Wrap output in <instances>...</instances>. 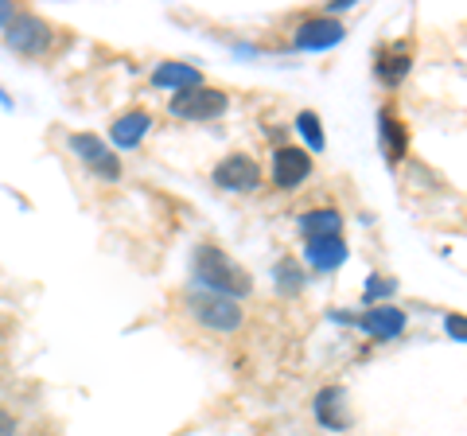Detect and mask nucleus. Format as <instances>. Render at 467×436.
<instances>
[{"label":"nucleus","mask_w":467,"mask_h":436,"mask_svg":"<svg viewBox=\"0 0 467 436\" xmlns=\"http://www.w3.org/2000/svg\"><path fill=\"white\" fill-rule=\"evenodd\" d=\"M195 269H199V281L211 288V293L218 296H245L254 288L250 281V273H245L242 265H234V261L223 254V250H214V245H199V257H195Z\"/></svg>","instance_id":"nucleus-1"},{"label":"nucleus","mask_w":467,"mask_h":436,"mask_svg":"<svg viewBox=\"0 0 467 436\" xmlns=\"http://www.w3.org/2000/svg\"><path fill=\"white\" fill-rule=\"evenodd\" d=\"M187 308L199 324H207L214 331H234L242 327V308L234 304L230 296H218V293H192L187 296Z\"/></svg>","instance_id":"nucleus-2"},{"label":"nucleus","mask_w":467,"mask_h":436,"mask_svg":"<svg viewBox=\"0 0 467 436\" xmlns=\"http://www.w3.org/2000/svg\"><path fill=\"white\" fill-rule=\"evenodd\" d=\"M171 113L187 121H211L218 113H226V94L214 90V86H195V90H183L171 98Z\"/></svg>","instance_id":"nucleus-3"},{"label":"nucleus","mask_w":467,"mask_h":436,"mask_svg":"<svg viewBox=\"0 0 467 436\" xmlns=\"http://www.w3.org/2000/svg\"><path fill=\"white\" fill-rule=\"evenodd\" d=\"M51 43V27L43 24L39 16H16L8 24V47L20 51V55H39L47 51Z\"/></svg>","instance_id":"nucleus-4"},{"label":"nucleus","mask_w":467,"mask_h":436,"mask_svg":"<svg viewBox=\"0 0 467 436\" xmlns=\"http://www.w3.org/2000/svg\"><path fill=\"white\" fill-rule=\"evenodd\" d=\"M70 149L78 152V160L90 171H98V176H106V180H117L121 176V164H117V156L109 152V144L106 140H98L90 133H82V137H70Z\"/></svg>","instance_id":"nucleus-5"},{"label":"nucleus","mask_w":467,"mask_h":436,"mask_svg":"<svg viewBox=\"0 0 467 436\" xmlns=\"http://www.w3.org/2000/svg\"><path fill=\"white\" fill-rule=\"evenodd\" d=\"M214 183L226 187V192H257L261 183V168L250 156H230L214 168Z\"/></svg>","instance_id":"nucleus-6"},{"label":"nucleus","mask_w":467,"mask_h":436,"mask_svg":"<svg viewBox=\"0 0 467 436\" xmlns=\"http://www.w3.org/2000/svg\"><path fill=\"white\" fill-rule=\"evenodd\" d=\"M308 171H312V156L308 152L276 149V156H273V180H276V187H296V183L308 180Z\"/></svg>","instance_id":"nucleus-7"},{"label":"nucleus","mask_w":467,"mask_h":436,"mask_svg":"<svg viewBox=\"0 0 467 436\" xmlns=\"http://www.w3.org/2000/svg\"><path fill=\"white\" fill-rule=\"evenodd\" d=\"M339 39H343V24H335V20H308V24H300V32H296V47L319 51V47H335Z\"/></svg>","instance_id":"nucleus-8"},{"label":"nucleus","mask_w":467,"mask_h":436,"mask_svg":"<svg viewBox=\"0 0 467 436\" xmlns=\"http://www.w3.org/2000/svg\"><path fill=\"white\" fill-rule=\"evenodd\" d=\"M358 324H362V331H370L374 339H393L405 327V312L401 308H374L367 316H358Z\"/></svg>","instance_id":"nucleus-9"},{"label":"nucleus","mask_w":467,"mask_h":436,"mask_svg":"<svg viewBox=\"0 0 467 436\" xmlns=\"http://www.w3.org/2000/svg\"><path fill=\"white\" fill-rule=\"evenodd\" d=\"M149 125L152 118L144 109H133V113H125V118H117L113 129H109V137L121 144V149H133V144H140V137L149 133Z\"/></svg>","instance_id":"nucleus-10"},{"label":"nucleus","mask_w":467,"mask_h":436,"mask_svg":"<svg viewBox=\"0 0 467 436\" xmlns=\"http://www.w3.org/2000/svg\"><path fill=\"white\" fill-rule=\"evenodd\" d=\"M156 86H164V90H195L199 86V70L187 67V63H160L156 75H152Z\"/></svg>","instance_id":"nucleus-11"},{"label":"nucleus","mask_w":467,"mask_h":436,"mask_svg":"<svg viewBox=\"0 0 467 436\" xmlns=\"http://www.w3.org/2000/svg\"><path fill=\"white\" fill-rule=\"evenodd\" d=\"M343 410H347L343 389H324V394L316 398V417L324 420L327 429H347L350 425V413H343Z\"/></svg>","instance_id":"nucleus-12"},{"label":"nucleus","mask_w":467,"mask_h":436,"mask_svg":"<svg viewBox=\"0 0 467 436\" xmlns=\"http://www.w3.org/2000/svg\"><path fill=\"white\" fill-rule=\"evenodd\" d=\"M308 261L316 269H335L347 261V242L343 238H308Z\"/></svg>","instance_id":"nucleus-13"},{"label":"nucleus","mask_w":467,"mask_h":436,"mask_svg":"<svg viewBox=\"0 0 467 436\" xmlns=\"http://www.w3.org/2000/svg\"><path fill=\"white\" fill-rule=\"evenodd\" d=\"M339 223H343V218L335 211H308L300 218V230L308 238H339Z\"/></svg>","instance_id":"nucleus-14"},{"label":"nucleus","mask_w":467,"mask_h":436,"mask_svg":"<svg viewBox=\"0 0 467 436\" xmlns=\"http://www.w3.org/2000/svg\"><path fill=\"white\" fill-rule=\"evenodd\" d=\"M276 281H281V293L292 296V293H300L304 288V273L292 265V261H281V265H276Z\"/></svg>","instance_id":"nucleus-15"},{"label":"nucleus","mask_w":467,"mask_h":436,"mask_svg":"<svg viewBox=\"0 0 467 436\" xmlns=\"http://www.w3.org/2000/svg\"><path fill=\"white\" fill-rule=\"evenodd\" d=\"M382 129H386V133H382V140H386V156L389 160H401V152H405V137H401V125L398 121H382Z\"/></svg>","instance_id":"nucleus-16"},{"label":"nucleus","mask_w":467,"mask_h":436,"mask_svg":"<svg viewBox=\"0 0 467 436\" xmlns=\"http://www.w3.org/2000/svg\"><path fill=\"white\" fill-rule=\"evenodd\" d=\"M300 129H304V137H308L312 149H324V137H319V118H316V113H300Z\"/></svg>","instance_id":"nucleus-17"},{"label":"nucleus","mask_w":467,"mask_h":436,"mask_svg":"<svg viewBox=\"0 0 467 436\" xmlns=\"http://www.w3.org/2000/svg\"><path fill=\"white\" fill-rule=\"evenodd\" d=\"M386 293H393V281L374 277V281H370V296H386Z\"/></svg>","instance_id":"nucleus-18"},{"label":"nucleus","mask_w":467,"mask_h":436,"mask_svg":"<svg viewBox=\"0 0 467 436\" xmlns=\"http://www.w3.org/2000/svg\"><path fill=\"white\" fill-rule=\"evenodd\" d=\"M448 336H456V339H463V336H467L463 316H448Z\"/></svg>","instance_id":"nucleus-19"},{"label":"nucleus","mask_w":467,"mask_h":436,"mask_svg":"<svg viewBox=\"0 0 467 436\" xmlns=\"http://www.w3.org/2000/svg\"><path fill=\"white\" fill-rule=\"evenodd\" d=\"M12 432H16V420H12L5 410H0V436H12Z\"/></svg>","instance_id":"nucleus-20"},{"label":"nucleus","mask_w":467,"mask_h":436,"mask_svg":"<svg viewBox=\"0 0 467 436\" xmlns=\"http://www.w3.org/2000/svg\"><path fill=\"white\" fill-rule=\"evenodd\" d=\"M8 16H12V8H8V5H0V24H5Z\"/></svg>","instance_id":"nucleus-21"}]
</instances>
